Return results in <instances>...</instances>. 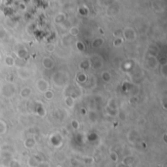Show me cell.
<instances>
[{
    "mask_svg": "<svg viewBox=\"0 0 167 167\" xmlns=\"http://www.w3.org/2000/svg\"><path fill=\"white\" fill-rule=\"evenodd\" d=\"M39 162H40V161L38 160L36 157L33 156V157H31V158H29V160H28V165L31 167H37Z\"/></svg>",
    "mask_w": 167,
    "mask_h": 167,
    "instance_id": "6da1fadb",
    "label": "cell"
},
{
    "mask_svg": "<svg viewBox=\"0 0 167 167\" xmlns=\"http://www.w3.org/2000/svg\"><path fill=\"white\" fill-rule=\"evenodd\" d=\"M133 162V158H131V157H126L124 161H123V163L125 164V165H130V164Z\"/></svg>",
    "mask_w": 167,
    "mask_h": 167,
    "instance_id": "7a4b0ae2",
    "label": "cell"
},
{
    "mask_svg": "<svg viewBox=\"0 0 167 167\" xmlns=\"http://www.w3.org/2000/svg\"><path fill=\"white\" fill-rule=\"evenodd\" d=\"M10 167H21V165L17 160H13V161H11Z\"/></svg>",
    "mask_w": 167,
    "mask_h": 167,
    "instance_id": "3957f363",
    "label": "cell"
},
{
    "mask_svg": "<svg viewBox=\"0 0 167 167\" xmlns=\"http://www.w3.org/2000/svg\"><path fill=\"white\" fill-rule=\"evenodd\" d=\"M45 97H46L48 100L52 99V97H53V93H52L51 91H47V92H46V94H45Z\"/></svg>",
    "mask_w": 167,
    "mask_h": 167,
    "instance_id": "277c9868",
    "label": "cell"
},
{
    "mask_svg": "<svg viewBox=\"0 0 167 167\" xmlns=\"http://www.w3.org/2000/svg\"><path fill=\"white\" fill-rule=\"evenodd\" d=\"M70 33L73 34V35L78 33V29H77V27H72V31H70Z\"/></svg>",
    "mask_w": 167,
    "mask_h": 167,
    "instance_id": "5b68a950",
    "label": "cell"
},
{
    "mask_svg": "<svg viewBox=\"0 0 167 167\" xmlns=\"http://www.w3.org/2000/svg\"><path fill=\"white\" fill-rule=\"evenodd\" d=\"M37 167H50V166H49V164H48V163H45V162H42V163L38 164V166H37Z\"/></svg>",
    "mask_w": 167,
    "mask_h": 167,
    "instance_id": "8992f818",
    "label": "cell"
},
{
    "mask_svg": "<svg viewBox=\"0 0 167 167\" xmlns=\"http://www.w3.org/2000/svg\"><path fill=\"white\" fill-rule=\"evenodd\" d=\"M110 156H112V159H113V161L117 160V157H116V155L114 154H112V155H110Z\"/></svg>",
    "mask_w": 167,
    "mask_h": 167,
    "instance_id": "52a82bcc",
    "label": "cell"
},
{
    "mask_svg": "<svg viewBox=\"0 0 167 167\" xmlns=\"http://www.w3.org/2000/svg\"><path fill=\"white\" fill-rule=\"evenodd\" d=\"M47 49L49 50V51H52V50L54 49V46H53V45H51V46H50V45H48V46H47Z\"/></svg>",
    "mask_w": 167,
    "mask_h": 167,
    "instance_id": "ba28073f",
    "label": "cell"
}]
</instances>
